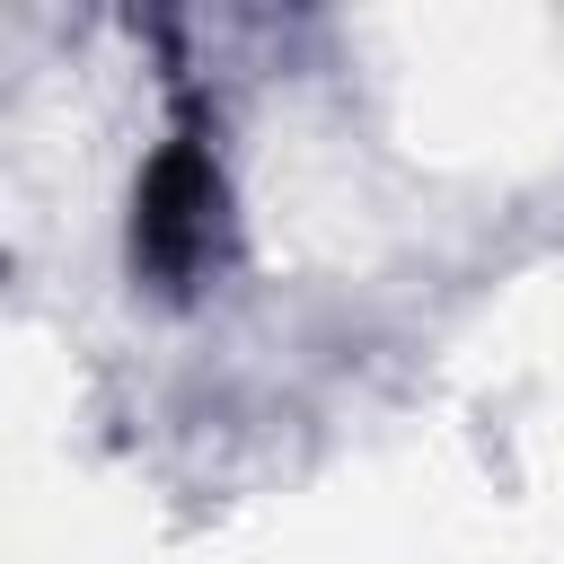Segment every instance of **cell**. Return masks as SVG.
I'll list each match as a JSON object with an SVG mask.
<instances>
[{"label": "cell", "instance_id": "cell-1", "mask_svg": "<svg viewBox=\"0 0 564 564\" xmlns=\"http://www.w3.org/2000/svg\"><path fill=\"white\" fill-rule=\"evenodd\" d=\"M212 212H220V185H212L203 150H167L141 185V256L159 273H194L212 247Z\"/></svg>", "mask_w": 564, "mask_h": 564}]
</instances>
